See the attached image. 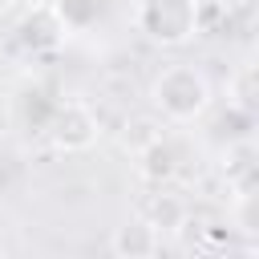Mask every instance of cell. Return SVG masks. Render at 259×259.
I'll list each match as a JSON object with an SVG mask.
<instances>
[{
    "label": "cell",
    "mask_w": 259,
    "mask_h": 259,
    "mask_svg": "<svg viewBox=\"0 0 259 259\" xmlns=\"http://www.w3.org/2000/svg\"><path fill=\"white\" fill-rule=\"evenodd\" d=\"M138 174L146 182H154V186H162V182H170L178 174V150H174V142L166 134L138 150Z\"/></svg>",
    "instance_id": "5"
},
{
    "label": "cell",
    "mask_w": 259,
    "mask_h": 259,
    "mask_svg": "<svg viewBox=\"0 0 259 259\" xmlns=\"http://www.w3.org/2000/svg\"><path fill=\"white\" fill-rule=\"evenodd\" d=\"M146 219L158 227V235H174V231H182L186 223H190V206L182 202V194H158L154 202H150V210H146Z\"/></svg>",
    "instance_id": "6"
},
{
    "label": "cell",
    "mask_w": 259,
    "mask_h": 259,
    "mask_svg": "<svg viewBox=\"0 0 259 259\" xmlns=\"http://www.w3.org/2000/svg\"><path fill=\"white\" fill-rule=\"evenodd\" d=\"M227 8V20H239V24H251L255 16V0H223Z\"/></svg>",
    "instance_id": "8"
},
{
    "label": "cell",
    "mask_w": 259,
    "mask_h": 259,
    "mask_svg": "<svg viewBox=\"0 0 259 259\" xmlns=\"http://www.w3.org/2000/svg\"><path fill=\"white\" fill-rule=\"evenodd\" d=\"M210 101H214V89L198 65H166L150 81V105L162 121H174V125L198 121L210 109Z\"/></svg>",
    "instance_id": "1"
},
{
    "label": "cell",
    "mask_w": 259,
    "mask_h": 259,
    "mask_svg": "<svg viewBox=\"0 0 259 259\" xmlns=\"http://www.w3.org/2000/svg\"><path fill=\"white\" fill-rule=\"evenodd\" d=\"M251 77H255V73H251V69H243V73H239V81H235V101H239L243 109H251Z\"/></svg>",
    "instance_id": "9"
},
{
    "label": "cell",
    "mask_w": 259,
    "mask_h": 259,
    "mask_svg": "<svg viewBox=\"0 0 259 259\" xmlns=\"http://www.w3.org/2000/svg\"><path fill=\"white\" fill-rule=\"evenodd\" d=\"M154 138H162V125L154 121V117H130L125 121V134H121V142H125V150H142V146H150Z\"/></svg>",
    "instance_id": "7"
},
{
    "label": "cell",
    "mask_w": 259,
    "mask_h": 259,
    "mask_svg": "<svg viewBox=\"0 0 259 259\" xmlns=\"http://www.w3.org/2000/svg\"><path fill=\"white\" fill-rule=\"evenodd\" d=\"M109 251H113L117 259H150V255L162 251V235H158V227H154L146 214H142V219H125L121 227H113Z\"/></svg>",
    "instance_id": "4"
},
{
    "label": "cell",
    "mask_w": 259,
    "mask_h": 259,
    "mask_svg": "<svg viewBox=\"0 0 259 259\" xmlns=\"http://www.w3.org/2000/svg\"><path fill=\"white\" fill-rule=\"evenodd\" d=\"M134 28L162 49H178L198 36V0H138Z\"/></svg>",
    "instance_id": "2"
},
{
    "label": "cell",
    "mask_w": 259,
    "mask_h": 259,
    "mask_svg": "<svg viewBox=\"0 0 259 259\" xmlns=\"http://www.w3.org/2000/svg\"><path fill=\"white\" fill-rule=\"evenodd\" d=\"M97 134H101L97 113H93L85 101H77V97H69L65 105H57V113H53V121H49V138H53V146L65 150V154L89 150V146L97 142Z\"/></svg>",
    "instance_id": "3"
}]
</instances>
